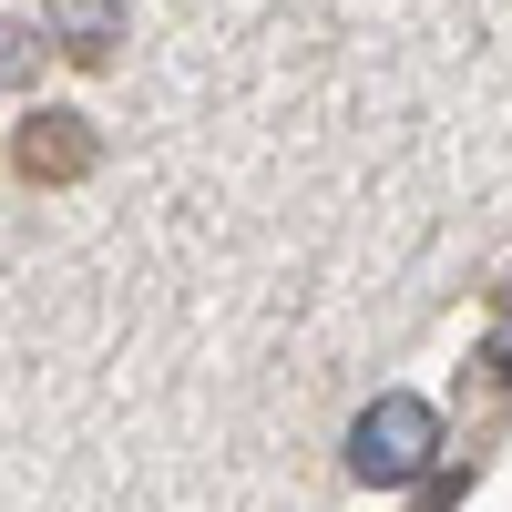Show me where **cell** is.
<instances>
[{
  "mask_svg": "<svg viewBox=\"0 0 512 512\" xmlns=\"http://www.w3.org/2000/svg\"><path fill=\"white\" fill-rule=\"evenodd\" d=\"M349 472L359 482H420L431 492L441 482V420H431V400H410V390H390V400H369L359 420H349Z\"/></svg>",
  "mask_w": 512,
  "mask_h": 512,
  "instance_id": "cell-1",
  "label": "cell"
},
{
  "mask_svg": "<svg viewBox=\"0 0 512 512\" xmlns=\"http://www.w3.org/2000/svg\"><path fill=\"white\" fill-rule=\"evenodd\" d=\"M93 123H82V113H31L21 123V134H11V175L21 185H82V175H93Z\"/></svg>",
  "mask_w": 512,
  "mask_h": 512,
  "instance_id": "cell-2",
  "label": "cell"
}]
</instances>
